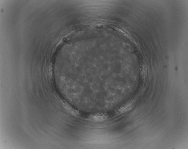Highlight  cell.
<instances>
[{
    "instance_id": "obj_1",
    "label": "cell",
    "mask_w": 188,
    "mask_h": 149,
    "mask_svg": "<svg viewBox=\"0 0 188 149\" xmlns=\"http://www.w3.org/2000/svg\"><path fill=\"white\" fill-rule=\"evenodd\" d=\"M133 103V100L129 101L124 105L117 110L115 112L116 114L119 115L129 111L132 108Z\"/></svg>"
},
{
    "instance_id": "obj_2",
    "label": "cell",
    "mask_w": 188,
    "mask_h": 149,
    "mask_svg": "<svg viewBox=\"0 0 188 149\" xmlns=\"http://www.w3.org/2000/svg\"><path fill=\"white\" fill-rule=\"evenodd\" d=\"M107 116L104 114H96V115L93 116L91 117L92 120H103L107 118Z\"/></svg>"
}]
</instances>
